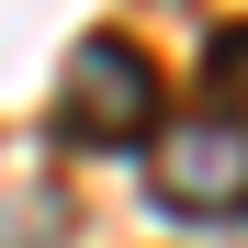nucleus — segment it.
Masks as SVG:
<instances>
[{"label":"nucleus","instance_id":"obj_1","mask_svg":"<svg viewBox=\"0 0 248 248\" xmlns=\"http://www.w3.org/2000/svg\"><path fill=\"white\" fill-rule=\"evenodd\" d=\"M170 91H158V68H147V46L136 34H79L68 46V79H57V136L68 147H147Z\"/></svg>","mask_w":248,"mask_h":248},{"label":"nucleus","instance_id":"obj_2","mask_svg":"<svg viewBox=\"0 0 248 248\" xmlns=\"http://www.w3.org/2000/svg\"><path fill=\"white\" fill-rule=\"evenodd\" d=\"M147 203L181 226H237L248 215V124L237 113H192L147 136Z\"/></svg>","mask_w":248,"mask_h":248}]
</instances>
